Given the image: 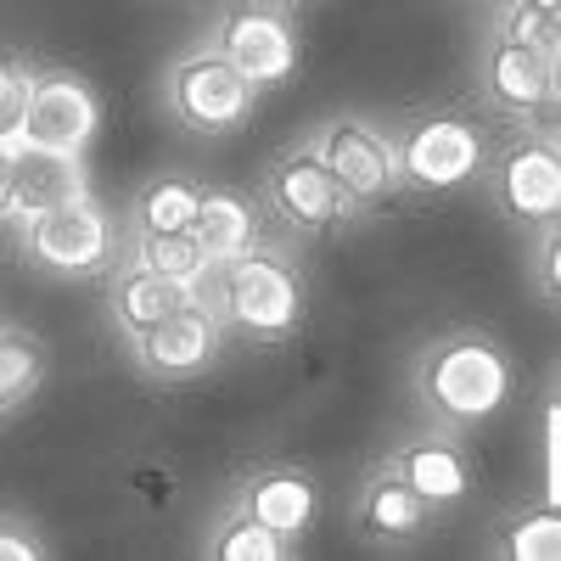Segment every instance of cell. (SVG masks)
<instances>
[{
    "mask_svg": "<svg viewBox=\"0 0 561 561\" xmlns=\"http://www.w3.org/2000/svg\"><path fill=\"white\" fill-rule=\"evenodd\" d=\"M34 556H45L39 539H28V534L12 528V523H0V561H34Z\"/></svg>",
    "mask_w": 561,
    "mask_h": 561,
    "instance_id": "26",
    "label": "cell"
},
{
    "mask_svg": "<svg viewBox=\"0 0 561 561\" xmlns=\"http://www.w3.org/2000/svg\"><path fill=\"white\" fill-rule=\"evenodd\" d=\"M192 237L208 253V264H225L253 248V208L230 192H203L197 219H192Z\"/></svg>",
    "mask_w": 561,
    "mask_h": 561,
    "instance_id": "17",
    "label": "cell"
},
{
    "mask_svg": "<svg viewBox=\"0 0 561 561\" xmlns=\"http://www.w3.org/2000/svg\"><path fill=\"white\" fill-rule=\"evenodd\" d=\"M197 203H203V192L192 180H158V185H147L135 219H140V230H192Z\"/></svg>",
    "mask_w": 561,
    "mask_h": 561,
    "instance_id": "21",
    "label": "cell"
},
{
    "mask_svg": "<svg viewBox=\"0 0 561 561\" xmlns=\"http://www.w3.org/2000/svg\"><path fill=\"white\" fill-rule=\"evenodd\" d=\"M550 225V219H545ZM539 280H545V298L561 293V237H556V225L545 230V248H539Z\"/></svg>",
    "mask_w": 561,
    "mask_h": 561,
    "instance_id": "25",
    "label": "cell"
},
{
    "mask_svg": "<svg viewBox=\"0 0 561 561\" xmlns=\"http://www.w3.org/2000/svg\"><path fill=\"white\" fill-rule=\"evenodd\" d=\"M45 377V348L28 332H0V415L23 404Z\"/></svg>",
    "mask_w": 561,
    "mask_h": 561,
    "instance_id": "20",
    "label": "cell"
},
{
    "mask_svg": "<svg viewBox=\"0 0 561 561\" xmlns=\"http://www.w3.org/2000/svg\"><path fill=\"white\" fill-rule=\"evenodd\" d=\"M73 197H90V174H84L79 152L12 147V214L34 219V214L62 208Z\"/></svg>",
    "mask_w": 561,
    "mask_h": 561,
    "instance_id": "12",
    "label": "cell"
},
{
    "mask_svg": "<svg viewBox=\"0 0 561 561\" xmlns=\"http://www.w3.org/2000/svg\"><path fill=\"white\" fill-rule=\"evenodd\" d=\"M180 304H192V287L174 280V275L147 270V264H135L129 275H118V287H113V314H118L124 332H147L152 320H163Z\"/></svg>",
    "mask_w": 561,
    "mask_h": 561,
    "instance_id": "15",
    "label": "cell"
},
{
    "mask_svg": "<svg viewBox=\"0 0 561 561\" xmlns=\"http://www.w3.org/2000/svg\"><path fill=\"white\" fill-rule=\"evenodd\" d=\"M421 517H427V500H421L399 472H382L377 483L365 489V505H359L365 534H415Z\"/></svg>",
    "mask_w": 561,
    "mask_h": 561,
    "instance_id": "18",
    "label": "cell"
},
{
    "mask_svg": "<svg viewBox=\"0 0 561 561\" xmlns=\"http://www.w3.org/2000/svg\"><path fill=\"white\" fill-rule=\"evenodd\" d=\"M393 472L427 500V505H455L460 494H466V460H460V449L455 444H444V438H415V444H404L399 449V460H393Z\"/></svg>",
    "mask_w": 561,
    "mask_h": 561,
    "instance_id": "14",
    "label": "cell"
},
{
    "mask_svg": "<svg viewBox=\"0 0 561 561\" xmlns=\"http://www.w3.org/2000/svg\"><path fill=\"white\" fill-rule=\"evenodd\" d=\"M219 57L237 62L253 84H280L293 68H298V39H293V23L248 0V7H230L225 23H219Z\"/></svg>",
    "mask_w": 561,
    "mask_h": 561,
    "instance_id": "5",
    "label": "cell"
},
{
    "mask_svg": "<svg viewBox=\"0 0 561 561\" xmlns=\"http://www.w3.org/2000/svg\"><path fill=\"white\" fill-rule=\"evenodd\" d=\"M517 7H528V12H545V18H556V12H561V0H517Z\"/></svg>",
    "mask_w": 561,
    "mask_h": 561,
    "instance_id": "28",
    "label": "cell"
},
{
    "mask_svg": "<svg viewBox=\"0 0 561 561\" xmlns=\"http://www.w3.org/2000/svg\"><path fill=\"white\" fill-rule=\"evenodd\" d=\"M320 158L325 169L337 174L343 197L348 203H382L399 180V163H393V147L359 118H337L320 140Z\"/></svg>",
    "mask_w": 561,
    "mask_h": 561,
    "instance_id": "8",
    "label": "cell"
},
{
    "mask_svg": "<svg viewBox=\"0 0 561 561\" xmlns=\"http://www.w3.org/2000/svg\"><path fill=\"white\" fill-rule=\"evenodd\" d=\"M28 248L39 264H51L62 275L102 270V259L113 253V225L90 197H73L62 208H45L28 219Z\"/></svg>",
    "mask_w": 561,
    "mask_h": 561,
    "instance_id": "6",
    "label": "cell"
},
{
    "mask_svg": "<svg viewBox=\"0 0 561 561\" xmlns=\"http://www.w3.org/2000/svg\"><path fill=\"white\" fill-rule=\"evenodd\" d=\"M219 270V304L225 314L242 325V332H259V337H287L298 314H304V287H298V275L280 264L275 253H237V259H225L214 264Z\"/></svg>",
    "mask_w": 561,
    "mask_h": 561,
    "instance_id": "1",
    "label": "cell"
},
{
    "mask_svg": "<svg viewBox=\"0 0 561 561\" xmlns=\"http://www.w3.org/2000/svg\"><path fill=\"white\" fill-rule=\"evenodd\" d=\"M12 214V152H0V219Z\"/></svg>",
    "mask_w": 561,
    "mask_h": 561,
    "instance_id": "27",
    "label": "cell"
},
{
    "mask_svg": "<svg viewBox=\"0 0 561 561\" xmlns=\"http://www.w3.org/2000/svg\"><path fill=\"white\" fill-rule=\"evenodd\" d=\"M34 73L18 57H0V152H12L23 140V113H28Z\"/></svg>",
    "mask_w": 561,
    "mask_h": 561,
    "instance_id": "23",
    "label": "cell"
},
{
    "mask_svg": "<svg viewBox=\"0 0 561 561\" xmlns=\"http://www.w3.org/2000/svg\"><path fill=\"white\" fill-rule=\"evenodd\" d=\"M140 264L158 270V275L185 280V287H197V280L214 270L192 230H140Z\"/></svg>",
    "mask_w": 561,
    "mask_h": 561,
    "instance_id": "19",
    "label": "cell"
},
{
    "mask_svg": "<svg viewBox=\"0 0 561 561\" xmlns=\"http://www.w3.org/2000/svg\"><path fill=\"white\" fill-rule=\"evenodd\" d=\"M248 517H259L264 528H275L280 539H293L309 528L314 517V489L298 472H264L248 483Z\"/></svg>",
    "mask_w": 561,
    "mask_h": 561,
    "instance_id": "16",
    "label": "cell"
},
{
    "mask_svg": "<svg viewBox=\"0 0 561 561\" xmlns=\"http://www.w3.org/2000/svg\"><path fill=\"white\" fill-rule=\"evenodd\" d=\"M219 348V325L208 309L192 304H180L169 309L163 320H152L147 332H135V354L147 370H158V377H192V370H203Z\"/></svg>",
    "mask_w": 561,
    "mask_h": 561,
    "instance_id": "11",
    "label": "cell"
},
{
    "mask_svg": "<svg viewBox=\"0 0 561 561\" xmlns=\"http://www.w3.org/2000/svg\"><path fill=\"white\" fill-rule=\"evenodd\" d=\"M505 556L511 561H556L561 556V517L556 511H534V517H523L517 528H511V539H505Z\"/></svg>",
    "mask_w": 561,
    "mask_h": 561,
    "instance_id": "24",
    "label": "cell"
},
{
    "mask_svg": "<svg viewBox=\"0 0 561 561\" xmlns=\"http://www.w3.org/2000/svg\"><path fill=\"white\" fill-rule=\"evenodd\" d=\"M494 197L517 219H556L561 208V158L556 140H517L494 163Z\"/></svg>",
    "mask_w": 561,
    "mask_h": 561,
    "instance_id": "10",
    "label": "cell"
},
{
    "mask_svg": "<svg viewBox=\"0 0 561 561\" xmlns=\"http://www.w3.org/2000/svg\"><path fill=\"white\" fill-rule=\"evenodd\" d=\"M393 163L410 185H427V192H449V185L472 180L483 163V135L460 118H410Z\"/></svg>",
    "mask_w": 561,
    "mask_h": 561,
    "instance_id": "4",
    "label": "cell"
},
{
    "mask_svg": "<svg viewBox=\"0 0 561 561\" xmlns=\"http://www.w3.org/2000/svg\"><path fill=\"white\" fill-rule=\"evenodd\" d=\"M253 90L259 84L237 62H225L219 51H203V57H185L169 73V107L180 124H192L203 135H230L237 124H248Z\"/></svg>",
    "mask_w": 561,
    "mask_h": 561,
    "instance_id": "3",
    "label": "cell"
},
{
    "mask_svg": "<svg viewBox=\"0 0 561 561\" xmlns=\"http://www.w3.org/2000/svg\"><path fill=\"white\" fill-rule=\"evenodd\" d=\"M214 556L219 561H280V556H287V539L242 511V517H230L225 534L214 539Z\"/></svg>",
    "mask_w": 561,
    "mask_h": 561,
    "instance_id": "22",
    "label": "cell"
},
{
    "mask_svg": "<svg viewBox=\"0 0 561 561\" xmlns=\"http://www.w3.org/2000/svg\"><path fill=\"white\" fill-rule=\"evenodd\" d=\"M270 203L280 219H293L298 230H325L348 214V197L337 174L325 169L320 152H287L270 169Z\"/></svg>",
    "mask_w": 561,
    "mask_h": 561,
    "instance_id": "9",
    "label": "cell"
},
{
    "mask_svg": "<svg viewBox=\"0 0 561 561\" xmlns=\"http://www.w3.org/2000/svg\"><path fill=\"white\" fill-rule=\"evenodd\" d=\"M421 388H427V399L449 415V421H483L505 404L511 393V365L494 343L483 337H455L444 343L427 370H421Z\"/></svg>",
    "mask_w": 561,
    "mask_h": 561,
    "instance_id": "2",
    "label": "cell"
},
{
    "mask_svg": "<svg viewBox=\"0 0 561 561\" xmlns=\"http://www.w3.org/2000/svg\"><path fill=\"white\" fill-rule=\"evenodd\" d=\"M96 135V96L73 79V73H45L28 90V113H23V140L18 147L39 152H84V140Z\"/></svg>",
    "mask_w": 561,
    "mask_h": 561,
    "instance_id": "7",
    "label": "cell"
},
{
    "mask_svg": "<svg viewBox=\"0 0 561 561\" xmlns=\"http://www.w3.org/2000/svg\"><path fill=\"white\" fill-rule=\"evenodd\" d=\"M483 73H489V96L505 113L528 118V113L550 107V96H556V57L528 39H500L483 62Z\"/></svg>",
    "mask_w": 561,
    "mask_h": 561,
    "instance_id": "13",
    "label": "cell"
}]
</instances>
